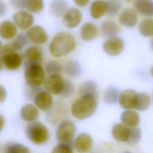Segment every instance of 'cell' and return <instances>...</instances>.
<instances>
[{
    "instance_id": "6da1fadb",
    "label": "cell",
    "mask_w": 153,
    "mask_h": 153,
    "mask_svg": "<svg viewBox=\"0 0 153 153\" xmlns=\"http://www.w3.org/2000/svg\"><path fill=\"white\" fill-rule=\"evenodd\" d=\"M75 45V38L71 33L60 32L53 38L49 45V50L53 56L62 57L74 50Z\"/></svg>"
},
{
    "instance_id": "7a4b0ae2",
    "label": "cell",
    "mask_w": 153,
    "mask_h": 153,
    "mask_svg": "<svg viewBox=\"0 0 153 153\" xmlns=\"http://www.w3.org/2000/svg\"><path fill=\"white\" fill-rule=\"evenodd\" d=\"M96 98L91 96L81 97L71 106V112L73 117L79 120L91 117L97 107Z\"/></svg>"
},
{
    "instance_id": "3957f363",
    "label": "cell",
    "mask_w": 153,
    "mask_h": 153,
    "mask_svg": "<svg viewBox=\"0 0 153 153\" xmlns=\"http://www.w3.org/2000/svg\"><path fill=\"white\" fill-rule=\"evenodd\" d=\"M25 79L27 84L39 87L45 81V71L39 63L25 62Z\"/></svg>"
},
{
    "instance_id": "277c9868",
    "label": "cell",
    "mask_w": 153,
    "mask_h": 153,
    "mask_svg": "<svg viewBox=\"0 0 153 153\" xmlns=\"http://www.w3.org/2000/svg\"><path fill=\"white\" fill-rule=\"evenodd\" d=\"M26 135L30 141L36 145L46 143L50 136L47 127L39 121L31 122L27 125Z\"/></svg>"
},
{
    "instance_id": "5b68a950",
    "label": "cell",
    "mask_w": 153,
    "mask_h": 153,
    "mask_svg": "<svg viewBox=\"0 0 153 153\" xmlns=\"http://www.w3.org/2000/svg\"><path fill=\"white\" fill-rule=\"evenodd\" d=\"M76 132L74 123L69 120H64L59 125L56 131V138L60 143H69Z\"/></svg>"
},
{
    "instance_id": "8992f818",
    "label": "cell",
    "mask_w": 153,
    "mask_h": 153,
    "mask_svg": "<svg viewBox=\"0 0 153 153\" xmlns=\"http://www.w3.org/2000/svg\"><path fill=\"white\" fill-rule=\"evenodd\" d=\"M65 79L60 75H49L44 82V88L50 94H59L62 91Z\"/></svg>"
},
{
    "instance_id": "52a82bcc",
    "label": "cell",
    "mask_w": 153,
    "mask_h": 153,
    "mask_svg": "<svg viewBox=\"0 0 153 153\" xmlns=\"http://www.w3.org/2000/svg\"><path fill=\"white\" fill-rule=\"evenodd\" d=\"M82 14L81 11L76 8H70L67 10L62 18L63 25L70 29L76 27L81 22Z\"/></svg>"
},
{
    "instance_id": "ba28073f",
    "label": "cell",
    "mask_w": 153,
    "mask_h": 153,
    "mask_svg": "<svg viewBox=\"0 0 153 153\" xmlns=\"http://www.w3.org/2000/svg\"><path fill=\"white\" fill-rule=\"evenodd\" d=\"M138 98V93L133 90H126L121 93L119 103L121 106L126 109H136Z\"/></svg>"
},
{
    "instance_id": "9c48e42d",
    "label": "cell",
    "mask_w": 153,
    "mask_h": 153,
    "mask_svg": "<svg viewBox=\"0 0 153 153\" xmlns=\"http://www.w3.org/2000/svg\"><path fill=\"white\" fill-rule=\"evenodd\" d=\"M123 41L119 38H109L103 44V49L108 54L115 56L120 54L124 50Z\"/></svg>"
},
{
    "instance_id": "30bf717a",
    "label": "cell",
    "mask_w": 153,
    "mask_h": 153,
    "mask_svg": "<svg viewBox=\"0 0 153 153\" xmlns=\"http://www.w3.org/2000/svg\"><path fill=\"white\" fill-rule=\"evenodd\" d=\"M26 35L31 42L36 44H43L48 40V35L44 29L40 26H34L29 28Z\"/></svg>"
},
{
    "instance_id": "8fae6325",
    "label": "cell",
    "mask_w": 153,
    "mask_h": 153,
    "mask_svg": "<svg viewBox=\"0 0 153 153\" xmlns=\"http://www.w3.org/2000/svg\"><path fill=\"white\" fill-rule=\"evenodd\" d=\"M14 24L21 30H26L30 28L34 18L31 13L25 10H20L16 13L13 16Z\"/></svg>"
},
{
    "instance_id": "7c38bea8",
    "label": "cell",
    "mask_w": 153,
    "mask_h": 153,
    "mask_svg": "<svg viewBox=\"0 0 153 153\" xmlns=\"http://www.w3.org/2000/svg\"><path fill=\"white\" fill-rule=\"evenodd\" d=\"M33 103L37 108L44 111L48 110L52 106L53 99L50 93L41 90L34 97Z\"/></svg>"
},
{
    "instance_id": "4fadbf2b",
    "label": "cell",
    "mask_w": 153,
    "mask_h": 153,
    "mask_svg": "<svg viewBox=\"0 0 153 153\" xmlns=\"http://www.w3.org/2000/svg\"><path fill=\"white\" fill-rule=\"evenodd\" d=\"M2 63L6 69L14 71L18 69L22 63V57L18 52H11L1 56Z\"/></svg>"
},
{
    "instance_id": "5bb4252c",
    "label": "cell",
    "mask_w": 153,
    "mask_h": 153,
    "mask_svg": "<svg viewBox=\"0 0 153 153\" xmlns=\"http://www.w3.org/2000/svg\"><path fill=\"white\" fill-rule=\"evenodd\" d=\"M93 145V139L91 136L87 133L79 134L74 141L75 149L80 153H84L90 151Z\"/></svg>"
},
{
    "instance_id": "9a60e30c",
    "label": "cell",
    "mask_w": 153,
    "mask_h": 153,
    "mask_svg": "<svg viewBox=\"0 0 153 153\" xmlns=\"http://www.w3.org/2000/svg\"><path fill=\"white\" fill-rule=\"evenodd\" d=\"M137 15L136 11L129 8H126L120 13L119 21L121 24L127 27H131L137 22Z\"/></svg>"
},
{
    "instance_id": "2e32d148",
    "label": "cell",
    "mask_w": 153,
    "mask_h": 153,
    "mask_svg": "<svg viewBox=\"0 0 153 153\" xmlns=\"http://www.w3.org/2000/svg\"><path fill=\"white\" fill-rule=\"evenodd\" d=\"M20 115L23 121L31 123L38 118L39 111L35 105L31 103H27L21 108Z\"/></svg>"
},
{
    "instance_id": "e0dca14e",
    "label": "cell",
    "mask_w": 153,
    "mask_h": 153,
    "mask_svg": "<svg viewBox=\"0 0 153 153\" xmlns=\"http://www.w3.org/2000/svg\"><path fill=\"white\" fill-rule=\"evenodd\" d=\"M112 134L115 140L119 142H127L130 136V127L123 124H115L112 128Z\"/></svg>"
},
{
    "instance_id": "ac0fdd59",
    "label": "cell",
    "mask_w": 153,
    "mask_h": 153,
    "mask_svg": "<svg viewBox=\"0 0 153 153\" xmlns=\"http://www.w3.org/2000/svg\"><path fill=\"white\" fill-rule=\"evenodd\" d=\"M17 26L11 20H4L0 23V36L4 39H10L17 33Z\"/></svg>"
},
{
    "instance_id": "d6986e66",
    "label": "cell",
    "mask_w": 153,
    "mask_h": 153,
    "mask_svg": "<svg viewBox=\"0 0 153 153\" xmlns=\"http://www.w3.org/2000/svg\"><path fill=\"white\" fill-rule=\"evenodd\" d=\"M25 62L41 63L42 60V52L39 47L32 45L27 47L23 53Z\"/></svg>"
},
{
    "instance_id": "ffe728a7",
    "label": "cell",
    "mask_w": 153,
    "mask_h": 153,
    "mask_svg": "<svg viewBox=\"0 0 153 153\" xmlns=\"http://www.w3.org/2000/svg\"><path fill=\"white\" fill-rule=\"evenodd\" d=\"M97 33V26L91 22L85 23L80 29L81 38L85 41H90L94 39L96 37Z\"/></svg>"
},
{
    "instance_id": "44dd1931",
    "label": "cell",
    "mask_w": 153,
    "mask_h": 153,
    "mask_svg": "<svg viewBox=\"0 0 153 153\" xmlns=\"http://www.w3.org/2000/svg\"><path fill=\"white\" fill-rule=\"evenodd\" d=\"M63 70L66 75L71 78L78 77L82 73L81 66L75 60L66 61L63 66Z\"/></svg>"
},
{
    "instance_id": "7402d4cb",
    "label": "cell",
    "mask_w": 153,
    "mask_h": 153,
    "mask_svg": "<svg viewBox=\"0 0 153 153\" xmlns=\"http://www.w3.org/2000/svg\"><path fill=\"white\" fill-rule=\"evenodd\" d=\"M121 120L123 124L128 127H136L140 122V117L137 112L127 110L123 112Z\"/></svg>"
},
{
    "instance_id": "603a6c76",
    "label": "cell",
    "mask_w": 153,
    "mask_h": 153,
    "mask_svg": "<svg viewBox=\"0 0 153 153\" xmlns=\"http://www.w3.org/2000/svg\"><path fill=\"white\" fill-rule=\"evenodd\" d=\"M108 5L103 1H93L90 5V14L94 19H97L106 13Z\"/></svg>"
},
{
    "instance_id": "cb8c5ba5",
    "label": "cell",
    "mask_w": 153,
    "mask_h": 153,
    "mask_svg": "<svg viewBox=\"0 0 153 153\" xmlns=\"http://www.w3.org/2000/svg\"><path fill=\"white\" fill-rule=\"evenodd\" d=\"M135 10L142 15L145 16H153V1H137L134 3Z\"/></svg>"
},
{
    "instance_id": "d4e9b609",
    "label": "cell",
    "mask_w": 153,
    "mask_h": 153,
    "mask_svg": "<svg viewBox=\"0 0 153 153\" xmlns=\"http://www.w3.org/2000/svg\"><path fill=\"white\" fill-rule=\"evenodd\" d=\"M100 30L104 36L112 38L118 33L119 27L114 22L106 20L102 22L100 26Z\"/></svg>"
},
{
    "instance_id": "484cf974",
    "label": "cell",
    "mask_w": 153,
    "mask_h": 153,
    "mask_svg": "<svg viewBox=\"0 0 153 153\" xmlns=\"http://www.w3.org/2000/svg\"><path fill=\"white\" fill-rule=\"evenodd\" d=\"M81 97L91 96L97 97V85L93 81H87L82 82L78 89Z\"/></svg>"
},
{
    "instance_id": "4316f807",
    "label": "cell",
    "mask_w": 153,
    "mask_h": 153,
    "mask_svg": "<svg viewBox=\"0 0 153 153\" xmlns=\"http://www.w3.org/2000/svg\"><path fill=\"white\" fill-rule=\"evenodd\" d=\"M68 4L64 1H53L50 5V10L51 13L56 17H61L67 11Z\"/></svg>"
},
{
    "instance_id": "83f0119b",
    "label": "cell",
    "mask_w": 153,
    "mask_h": 153,
    "mask_svg": "<svg viewBox=\"0 0 153 153\" xmlns=\"http://www.w3.org/2000/svg\"><path fill=\"white\" fill-rule=\"evenodd\" d=\"M139 32L145 37L153 36V19L146 18L142 20L139 27Z\"/></svg>"
},
{
    "instance_id": "f1b7e54d",
    "label": "cell",
    "mask_w": 153,
    "mask_h": 153,
    "mask_svg": "<svg viewBox=\"0 0 153 153\" xmlns=\"http://www.w3.org/2000/svg\"><path fill=\"white\" fill-rule=\"evenodd\" d=\"M120 94L118 89L113 86L108 87L104 92V101L108 104H114L119 100Z\"/></svg>"
},
{
    "instance_id": "f546056e",
    "label": "cell",
    "mask_w": 153,
    "mask_h": 153,
    "mask_svg": "<svg viewBox=\"0 0 153 153\" xmlns=\"http://www.w3.org/2000/svg\"><path fill=\"white\" fill-rule=\"evenodd\" d=\"M4 153H30L26 146L18 143H9L4 149Z\"/></svg>"
},
{
    "instance_id": "4dcf8cb0",
    "label": "cell",
    "mask_w": 153,
    "mask_h": 153,
    "mask_svg": "<svg viewBox=\"0 0 153 153\" xmlns=\"http://www.w3.org/2000/svg\"><path fill=\"white\" fill-rule=\"evenodd\" d=\"M63 71V66L56 60H50L45 65V72L49 75H60Z\"/></svg>"
},
{
    "instance_id": "1f68e13d",
    "label": "cell",
    "mask_w": 153,
    "mask_h": 153,
    "mask_svg": "<svg viewBox=\"0 0 153 153\" xmlns=\"http://www.w3.org/2000/svg\"><path fill=\"white\" fill-rule=\"evenodd\" d=\"M44 5V2L41 0H26L25 8L26 10L32 13H38L42 11Z\"/></svg>"
},
{
    "instance_id": "d6a6232c",
    "label": "cell",
    "mask_w": 153,
    "mask_h": 153,
    "mask_svg": "<svg viewBox=\"0 0 153 153\" xmlns=\"http://www.w3.org/2000/svg\"><path fill=\"white\" fill-rule=\"evenodd\" d=\"M150 97L148 94L146 93H138L137 102L136 109L139 111L146 110L149 106Z\"/></svg>"
},
{
    "instance_id": "836d02e7",
    "label": "cell",
    "mask_w": 153,
    "mask_h": 153,
    "mask_svg": "<svg viewBox=\"0 0 153 153\" xmlns=\"http://www.w3.org/2000/svg\"><path fill=\"white\" fill-rule=\"evenodd\" d=\"M106 3L108 5L106 15L114 16L117 14L121 7V2L118 1H106Z\"/></svg>"
},
{
    "instance_id": "e575fe53",
    "label": "cell",
    "mask_w": 153,
    "mask_h": 153,
    "mask_svg": "<svg viewBox=\"0 0 153 153\" xmlns=\"http://www.w3.org/2000/svg\"><path fill=\"white\" fill-rule=\"evenodd\" d=\"M12 42L20 51L25 46L27 45L29 39L26 34L24 33H20Z\"/></svg>"
},
{
    "instance_id": "d590c367",
    "label": "cell",
    "mask_w": 153,
    "mask_h": 153,
    "mask_svg": "<svg viewBox=\"0 0 153 153\" xmlns=\"http://www.w3.org/2000/svg\"><path fill=\"white\" fill-rule=\"evenodd\" d=\"M141 136V131L139 128L130 127V136L127 143L131 145H134L139 141Z\"/></svg>"
},
{
    "instance_id": "8d00e7d4",
    "label": "cell",
    "mask_w": 153,
    "mask_h": 153,
    "mask_svg": "<svg viewBox=\"0 0 153 153\" xmlns=\"http://www.w3.org/2000/svg\"><path fill=\"white\" fill-rule=\"evenodd\" d=\"M74 90L75 87L73 83L70 81L65 79L64 86L62 91L60 94V96L65 98H68L72 95V94L74 92Z\"/></svg>"
},
{
    "instance_id": "74e56055",
    "label": "cell",
    "mask_w": 153,
    "mask_h": 153,
    "mask_svg": "<svg viewBox=\"0 0 153 153\" xmlns=\"http://www.w3.org/2000/svg\"><path fill=\"white\" fill-rule=\"evenodd\" d=\"M51 153H73V151L69 143H59L53 148Z\"/></svg>"
},
{
    "instance_id": "f35d334b",
    "label": "cell",
    "mask_w": 153,
    "mask_h": 153,
    "mask_svg": "<svg viewBox=\"0 0 153 153\" xmlns=\"http://www.w3.org/2000/svg\"><path fill=\"white\" fill-rule=\"evenodd\" d=\"M41 91L39 87H35L33 85H30L27 84L26 89L25 90V92L26 93V96L29 99L34 98L35 95Z\"/></svg>"
},
{
    "instance_id": "ab89813d",
    "label": "cell",
    "mask_w": 153,
    "mask_h": 153,
    "mask_svg": "<svg viewBox=\"0 0 153 153\" xmlns=\"http://www.w3.org/2000/svg\"><path fill=\"white\" fill-rule=\"evenodd\" d=\"M10 2L11 4V5L16 9L22 10L25 8L26 1L15 0V1H10Z\"/></svg>"
},
{
    "instance_id": "60d3db41",
    "label": "cell",
    "mask_w": 153,
    "mask_h": 153,
    "mask_svg": "<svg viewBox=\"0 0 153 153\" xmlns=\"http://www.w3.org/2000/svg\"><path fill=\"white\" fill-rule=\"evenodd\" d=\"M7 96V93L5 87L0 85V103L5 100Z\"/></svg>"
},
{
    "instance_id": "b9f144b4",
    "label": "cell",
    "mask_w": 153,
    "mask_h": 153,
    "mask_svg": "<svg viewBox=\"0 0 153 153\" xmlns=\"http://www.w3.org/2000/svg\"><path fill=\"white\" fill-rule=\"evenodd\" d=\"M6 11H7L6 4L4 2L0 1V17L3 16L5 14Z\"/></svg>"
},
{
    "instance_id": "7bdbcfd3",
    "label": "cell",
    "mask_w": 153,
    "mask_h": 153,
    "mask_svg": "<svg viewBox=\"0 0 153 153\" xmlns=\"http://www.w3.org/2000/svg\"><path fill=\"white\" fill-rule=\"evenodd\" d=\"M74 2L79 7H84L87 5L89 2L88 0H75L74 1Z\"/></svg>"
},
{
    "instance_id": "ee69618b",
    "label": "cell",
    "mask_w": 153,
    "mask_h": 153,
    "mask_svg": "<svg viewBox=\"0 0 153 153\" xmlns=\"http://www.w3.org/2000/svg\"><path fill=\"white\" fill-rule=\"evenodd\" d=\"M5 123V120L4 117L0 114V131L3 129Z\"/></svg>"
},
{
    "instance_id": "f6af8a7d",
    "label": "cell",
    "mask_w": 153,
    "mask_h": 153,
    "mask_svg": "<svg viewBox=\"0 0 153 153\" xmlns=\"http://www.w3.org/2000/svg\"><path fill=\"white\" fill-rule=\"evenodd\" d=\"M2 65H3V63H2V60H1V59L0 58V71H1V69H2Z\"/></svg>"
},
{
    "instance_id": "bcb514c9",
    "label": "cell",
    "mask_w": 153,
    "mask_h": 153,
    "mask_svg": "<svg viewBox=\"0 0 153 153\" xmlns=\"http://www.w3.org/2000/svg\"><path fill=\"white\" fill-rule=\"evenodd\" d=\"M151 75H152V76H153V66L152 67V68H151Z\"/></svg>"
},
{
    "instance_id": "7dc6e473",
    "label": "cell",
    "mask_w": 153,
    "mask_h": 153,
    "mask_svg": "<svg viewBox=\"0 0 153 153\" xmlns=\"http://www.w3.org/2000/svg\"><path fill=\"white\" fill-rule=\"evenodd\" d=\"M123 153H131V152H129V151H126V152H123Z\"/></svg>"
},
{
    "instance_id": "c3c4849f",
    "label": "cell",
    "mask_w": 153,
    "mask_h": 153,
    "mask_svg": "<svg viewBox=\"0 0 153 153\" xmlns=\"http://www.w3.org/2000/svg\"><path fill=\"white\" fill-rule=\"evenodd\" d=\"M0 49H1V42H0Z\"/></svg>"
}]
</instances>
